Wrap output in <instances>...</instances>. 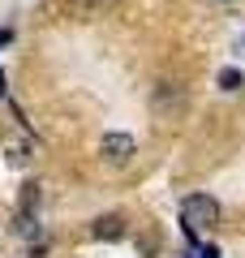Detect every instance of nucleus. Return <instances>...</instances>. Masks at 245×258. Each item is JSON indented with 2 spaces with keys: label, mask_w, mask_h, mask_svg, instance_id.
I'll return each mask as SVG.
<instances>
[{
  "label": "nucleus",
  "mask_w": 245,
  "mask_h": 258,
  "mask_svg": "<svg viewBox=\"0 0 245 258\" xmlns=\"http://www.w3.org/2000/svg\"><path fill=\"white\" fill-rule=\"evenodd\" d=\"M91 237L95 241H120L125 237V220H120V215H99V220L91 224Z\"/></svg>",
  "instance_id": "3"
},
{
  "label": "nucleus",
  "mask_w": 245,
  "mask_h": 258,
  "mask_svg": "<svg viewBox=\"0 0 245 258\" xmlns=\"http://www.w3.org/2000/svg\"><path fill=\"white\" fill-rule=\"evenodd\" d=\"M219 86H224V91H236V86H241V69H224V74H219Z\"/></svg>",
  "instance_id": "4"
},
{
  "label": "nucleus",
  "mask_w": 245,
  "mask_h": 258,
  "mask_svg": "<svg viewBox=\"0 0 245 258\" xmlns=\"http://www.w3.org/2000/svg\"><path fill=\"white\" fill-rule=\"evenodd\" d=\"M215 224H219V203L211 194H194L181 203V228L190 241H202L207 232H215Z\"/></svg>",
  "instance_id": "1"
},
{
  "label": "nucleus",
  "mask_w": 245,
  "mask_h": 258,
  "mask_svg": "<svg viewBox=\"0 0 245 258\" xmlns=\"http://www.w3.org/2000/svg\"><path fill=\"white\" fill-rule=\"evenodd\" d=\"M219 5H228V0H219Z\"/></svg>",
  "instance_id": "8"
},
{
  "label": "nucleus",
  "mask_w": 245,
  "mask_h": 258,
  "mask_svg": "<svg viewBox=\"0 0 245 258\" xmlns=\"http://www.w3.org/2000/svg\"><path fill=\"white\" fill-rule=\"evenodd\" d=\"M103 0H69V13H91V9H99Z\"/></svg>",
  "instance_id": "5"
},
{
  "label": "nucleus",
  "mask_w": 245,
  "mask_h": 258,
  "mask_svg": "<svg viewBox=\"0 0 245 258\" xmlns=\"http://www.w3.org/2000/svg\"><path fill=\"white\" fill-rule=\"evenodd\" d=\"M99 155L108 159V164H129L134 159V138L129 134H103V142H99Z\"/></svg>",
  "instance_id": "2"
},
{
  "label": "nucleus",
  "mask_w": 245,
  "mask_h": 258,
  "mask_svg": "<svg viewBox=\"0 0 245 258\" xmlns=\"http://www.w3.org/2000/svg\"><path fill=\"white\" fill-rule=\"evenodd\" d=\"M190 258H219V245H211V241H207V245H198V241H194V254Z\"/></svg>",
  "instance_id": "6"
},
{
  "label": "nucleus",
  "mask_w": 245,
  "mask_h": 258,
  "mask_svg": "<svg viewBox=\"0 0 245 258\" xmlns=\"http://www.w3.org/2000/svg\"><path fill=\"white\" fill-rule=\"evenodd\" d=\"M0 99H5V74H0Z\"/></svg>",
  "instance_id": "7"
}]
</instances>
